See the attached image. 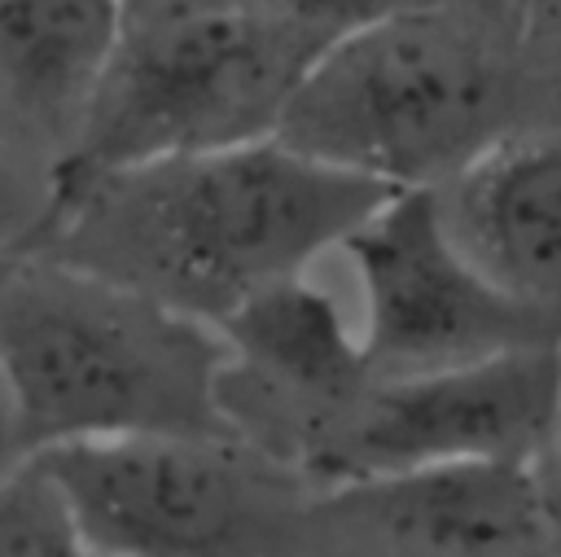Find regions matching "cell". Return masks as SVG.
<instances>
[{
    "mask_svg": "<svg viewBox=\"0 0 561 557\" xmlns=\"http://www.w3.org/2000/svg\"><path fill=\"white\" fill-rule=\"evenodd\" d=\"M390 193L267 136L66 175L35 250L219 325L333 254Z\"/></svg>",
    "mask_w": 561,
    "mask_h": 557,
    "instance_id": "6da1fadb",
    "label": "cell"
},
{
    "mask_svg": "<svg viewBox=\"0 0 561 557\" xmlns=\"http://www.w3.org/2000/svg\"><path fill=\"white\" fill-rule=\"evenodd\" d=\"M224 364L215 325L39 250L0 281V377L35 456L145 434H232Z\"/></svg>",
    "mask_w": 561,
    "mask_h": 557,
    "instance_id": "7a4b0ae2",
    "label": "cell"
},
{
    "mask_svg": "<svg viewBox=\"0 0 561 557\" xmlns=\"http://www.w3.org/2000/svg\"><path fill=\"white\" fill-rule=\"evenodd\" d=\"M504 66L443 0L333 35L302 70L276 140L386 189H434L500 136Z\"/></svg>",
    "mask_w": 561,
    "mask_h": 557,
    "instance_id": "3957f363",
    "label": "cell"
},
{
    "mask_svg": "<svg viewBox=\"0 0 561 557\" xmlns=\"http://www.w3.org/2000/svg\"><path fill=\"white\" fill-rule=\"evenodd\" d=\"M329 35L263 0H158L127 26L57 180L267 140Z\"/></svg>",
    "mask_w": 561,
    "mask_h": 557,
    "instance_id": "277c9868",
    "label": "cell"
},
{
    "mask_svg": "<svg viewBox=\"0 0 561 557\" xmlns=\"http://www.w3.org/2000/svg\"><path fill=\"white\" fill-rule=\"evenodd\" d=\"M101 557H298L316 487L237 434H145L35 456Z\"/></svg>",
    "mask_w": 561,
    "mask_h": 557,
    "instance_id": "5b68a950",
    "label": "cell"
},
{
    "mask_svg": "<svg viewBox=\"0 0 561 557\" xmlns=\"http://www.w3.org/2000/svg\"><path fill=\"white\" fill-rule=\"evenodd\" d=\"M561 412V342L412 377H373L307 447L320 487L456 465H539Z\"/></svg>",
    "mask_w": 561,
    "mask_h": 557,
    "instance_id": "8992f818",
    "label": "cell"
},
{
    "mask_svg": "<svg viewBox=\"0 0 561 557\" xmlns=\"http://www.w3.org/2000/svg\"><path fill=\"white\" fill-rule=\"evenodd\" d=\"M368 377H412L561 342V325L504 298L447 237L434 189H394L342 241Z\"/></svg>",
    "mask_w": 561,
    "mask_h": 557,
    "instance_id": "52a82bcc",
    "label": "cell"
},
{
    "mask_svg": "<svg viewBox=\"0 0 561 557\" xmlns=\"http://www.w3.org/2000/svg\"><path fill=\"white\" fill-rule=\"evenodd\" d=\"M298 557H561L539 465H456L320 487Z\"/></svg>",
    "mask_w": 561,
    "mask_h": 557,
    "instance_id": "ba28073f",
    "label": "cell"
},
{
    "mask_svg": "<svg viewBox=\"0 0 561 557\" xmlns=\"http://www.w3.org/2000/svg\"><path fill=\"white\" fill-rule=\"evenodd\" d=\"M456 250L517 307L561 325V136L500 132L434 184Z\"/></svg>",
    "mask_w": 561,
    "mask_h": 557,
    "instance_id": "9c48e42d",
    "label": "cell"
},
{
    "mask_svg": "<svg viewBox=\"0 0 561 557\" xmlns=\"http://www.w3.org/2000/svg\"><path fill=\"white\" fill-rule=\"evenodd\" d=\"M127 26L123 0H0V149L57 184Z\"/></svg>",
    "mask_w": 561,
    "mask_h": 557,
    "instance_id": "30bf717a",
    "label": "cell"
},
{
    "mask_svg": "<svg viewBox=\"0 0 561 557\" xmlns=\"http://www.w3.org/2000/svg\"><path fill=\"white\" fill-rule=\"evenodd\" d=\"M0 557H101L39 461L0 482Z\"/></svg>",
    "mask_w": 561,
    "mask_h": 557,
    "instance_id": "8fae6325",
    "label": "cell"
},
{
    "mask_svg": "<svg viewBox=\"0 0 561 557\" xmlns=\"http://www.w3.org/2000/svg\"><path fill=\"white\" fill-rule=\"evenodd\" d=\"M53 215V180L0 149V263L31 254Z\"/></svg>",
    "mask_w": 561,
    "mask_h": 557,
    "instance_id": "7c38bea8",
    "label": "cell"
},
{
    "mask_svg": "<svg viewBox=\"0 0 561 557\" xmlns=\"http://www.w3.org/2000/svg\"><path fill=\"white\" fill-rule=\"evenodd\" d=\"M263 4H272L276 13H285V18H294V22L333 39V35H342V31H351L368 18H381L390 9L421 4V0H263Z\"/></svg>",
    "mask_w": 561,
    "mask_h": 557,
    "instance_id": "4fadbf2b",
    "label": "cell"
},
{
    "mask_svg": "<svg viewBox=\"0 0 561 557\" xmlns=\"http://www.w3.org/2000/svg\"><path fill=\"white\" fill-rule=\"evenodd\" d=\"M31 461H35V452H31V443H26L18 403H13V395H9V386H4V377H0V482L13 478V474H18L22 465H31Z\"/></svg>",
    "mask_w": 561,
    "mask_h": 557,
    "instance_id": "5bb4252c",
    "label": "cell"
},
{
    "mask_svg": "<svg viewBox=\"0 0 561 557\" xmlns=\"http://www.w3.org/2000/svg\"><path fill=\"white\" fill-rule=\"evenodd\" d=\"M552 474H539L543 482V500H548V513H552V535H557V553H561V412H557V430H552V443L543 452V461Z\"/></svg>",
    "mask_w": 561,
    "mask_h": 557,
    "instance_id": "9a60e30c",
    "label": "cell"
},
{
    "mask_svg": "<svg viewBox=\"0 0 561 557\" xmlns=\"http://www.w3.org/2000/svg\"><path fill=\"white\" fill-rule=\"evenodd\" d=\"M145 4H158V0H123V9H145Z\"/></svg>",
    "mask_w": 561,
    "mask_h": 557,
    "instance_id": "2e32d148",
    "label": "cell"
},
{
    "mask_svg": "<svg viewBox=\"0 0 561 557\" xmlns=\"http://www.w3.org/2000/svg\"><path fill=\"white\" fill-rule=\"evenodd\" d=\"M4 272H9V263H0V281H4Z\"/></svg>",
    "mask_w": 561,
    "mask_h": 557,
    "instance_id": "e0dca14e",
    "label": "cell"
}]
</instances>
